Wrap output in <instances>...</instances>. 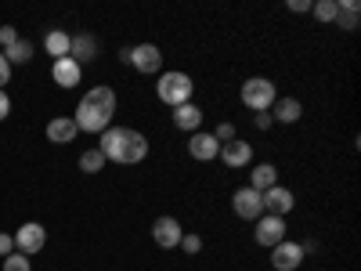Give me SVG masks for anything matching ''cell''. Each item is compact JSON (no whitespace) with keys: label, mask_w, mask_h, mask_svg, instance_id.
I'll return each mask as SVG.
<instances>
[{"label":"cell","mask_w":361,"mask_h":271,"mask_svg":"<svg viewBox=\"0 0 361 271\" xmlns=\"http://www.w3.org/2000/svg\"><path fill=\"white\" fill-rule=\"evenodd\" d=\"M51 80H54L58 87H80V80H83V66L73 62V58H58V62L51 66Z\"/></svg>","instance_id":"obj_14"},{"label":"cell","mask_w":361,"mask_h":271,"mask_svg":"<svg viewBox=\"0 0 361 271\" xmlns=\"http://www.w3.org/2000/svg\"><path fill=\"white\" fill-rule=\"evenodd\" d=\"M8 80H11V66H8V58L0 54V90L8 87Z\"/></svg>","instance_id":"obj_32"},{"label":"cell","mask_w":361,"mask_h":271,"mask_svg":"<svg viewBox=\"0 0 361 271\" xmlns=\"http://www.w3.org/2000/svg\"><path fill=\"white\" fill-rule=\"evenodd\" d=\"M304 116V105H300V98H279L275 105H271V119L275 124H296V119Z\"/></svg>","instance_id":"obj_19"},{"label":"cell","mask_w":361,"mask_h":271,"mask_svg":"<svg viewBox=\"0 0 361 271\" xmlns=\"http://www.w3.org/2000/svg\"><path fill=\"white\" fill-rule=\"evenodd\" d=\"M44 246H47V231H44V224L25 221V224L15 231V250H18V253L33 257V253H40Z\"/></svg>","instance_id":"obj_10"},{"label":"cell","mask_w":361,"mask_h":271,"mask_svg":"<svg viewBox=\"0 0 361 271\" xmlns=\"http://www.w3.org/2000/svg\"><path fill=\"white\" fill-rule=\"evenodd\" d=\"M180 235H185V228H180L177 217L163 214V217L152 221V243H156L159 250H177V246H180Z\"/></svg>","instance_id":"obj_9"},{"label":"cell","mask_w":361,"mask_h":271,"mask_svg":"<svg viewBox=\"0 0 361 271\" xmlns=\"http://www.w3.org/2000/svg\"><path fill=\"white\" fill-rule=\"evenodd\" d=\"M76 124H73V116H54L51 124H47V141L51 145H73L76 141Z\"/></svg>","instance_id":"obj_15"},{"label":"cell","mask_w":361,"mask_h":271,"mask_svg":"<svg viewBox=\"0 0 361 271\" xmlns=\"http://www.w3.org/2000/svg\"><path fill=\"white\" fill-rule=\"evenodd\" d=\"M33 44H29V40H18V44H11L8 51H0V54H4L8 58V66H25V62H33Z\"/></svg>","instance_id":"obj_22"},{"label":"cell","mask_w":361,"mask_h":271,"mask_svg":"<svg viewBox=\"0 0 361 271\" xmlns=\"http://www.w3.org/2000/svg\"><path fill=\"white\" fill-rule=\"evenodd\" d=\"M11 116V98H8V90H0V124Z\"/></svg>","instance_id":"obj_31"},{"label":"cell","mask_w":361,"mask_h":271,"mask_svg":"<svg viewBox=\"0 0 361 271\" xmlns=\"http://www.w3.org/2000/svg\"><path fill=\"white\" fill-rule=\"evenodd\" d=\"M98 152L105 156V163H123L134 167L148 156V138L134 127H109L105 134H98Z\"/></svg>","instance_id":"obj_2"},{"label":"cell","mask_w":361,"mask_h":271,"mask_svg":"<svg viewBox=\"0 0 361 271\" xmlns=\"http://www.w3.org/2000/svg\"><path fill=\"white\" fill-rule=\"evenodd\" d=\"M231 210H235V217H243V221H260L264 217V199H260V192L243 185L231 195Z\"/></svg>","instance_id":"obj_8"},{"label":"cell","mask_w":361,"mask_h":271,"mask_svg":"<svg viewBox=\"0 0 361 271\" xmlns=\"http://www.w3.org/2000/svg\"><path fill=\"white\" fill-rule=\"evenodd\" d=\"M289 11H296V15L311 11V0H289Z\"/></svg>","instance_id":"obj_33"},{"label":"cell","mask_w":361,"mask_h":271,"mask_svg":"<svg viewBox=\"0 0 361 271\" xmlns=\"http://www.w3.org/2000/svg\"><path fill=\"white\" fill-rule=\"evenodd\" d=\"M304 260H307L304 243H293V239H286V243L271 246V267H275V271H296Z\"/></svg>","instance_id":"obj_7"},{"label":"cell","mask_w":361,"mask_h":271,"mask_svg":"<svg viewBox=\"0 0 361 271\" xmlns=\"http://www.w3.org/2000/svg\"><path fill=\"white\" fill-rule=\"evenodd\" d=\"M11 253H15V235L0 231V257H11Z\"/></svg>","instance_id":"obj_29"},{"label":"cell","mask_w":361,"mask_h":271,"mask_svg":"<svg viewBox=\"0 0 361 271\" xmlns=\"http://www.w3.org/2000/svg\"><path fill=\"white\" fill-rule=\"evenodd\" d=\"M209 134H214L221 145H228V141H235L238 138V131H235V124H228V119H224V124H217V131H209Z\"/></svg>","instance_id":"obj_26"},{"label":"cell","mask_w":361,"mask_h":271,"mask_svg":"<svg viewBox=\"0 0 361 271\" xmlns=\"http://www.w3.org/2000/svg\"><path fill=\"white\" fill-rule=\"evenodd\" d=\"M336 4H340L336 25L343 29V33H354V29H357V18H361V4H357V0H336Z\"/></svg>","instance_id":"obj_21"},{"label":"cell","mask_w":361,"mask_h":271,"mask_svg":"<svg viewBox=\"0 0 361 271\" xmlns=\"http://www.w3.org/2000/svg\"><path fill=\"white\" fill-rule=\"evenodd\" d=\"M69 44H73V37L66 33V29H47V37H44V47H47V54L54 58H69Z\"/></svg>","instance_id":"obj_20"},{"label":"cell","mask_w":361,"mask_h":271,"mask_svg":"<svg viewBox=\"0 0 361 271\" xmlns=\"http://www.w3.org/2000/svg\"><path fill=\"white\" fill-rule=\"evenodd\" d=\"M105 170V156L94 148H87V152H80V174H102Z\"/></svg>","instance_id":"obj_23"},{"label":"cell","mask_w":361,"mask_h":271,"mask_svg":"<svg viewBox=\"0 0 361 271\" xmlns=\"http://www.w3.org/2000/svg\"><path fill=\"white\" fill-rule=\"evenodd\" d=\"M180 250H185V253H192V257H195V253L202 250V239H199L195 231H185V235H180Z\"/></svg>","instance_id":"obj_27"},{"label":"cell","mask_w":361,"mask_h":271,"mask_svg":"<svg viewBox=\"0 0 361 271\" xmlns=\"http://www.w3.org/2000/svg\"><path fill=\"white\" fill-rule=\"evenodd\" d=\"M311 15H314L318 22H336L340 4H336V0H314V4H311Z\"/></svg>","instance_id":"obj_24"},{"label":"cell","mask_w":361,"mask_h":271,"mask_svg":"<svg viewBox=\"0 0 361 271\" xmlns=\"http://www.w3.org/2000/svg\"><path fill=\"white\" fill-rule=\"evenodd\" d=\"M69 58H73V62H80V66L94 62V58H98V40L90 37V33H76L73 44H69Z\"/></svg>","instance_id":"obj_17"},{"label":"cell","mask_w":361,"mask_h":271,"mask_svg":"<svg viewBox=\"0 0 361 271\" xmlns=\"http://www.w3.org/2000/svg\"><path fill=\"white\" fill-rule=\"evenodd\" d=\"M217 159H224V167H231V170H243V167H250V159H253V145L243 141V138H235V141L221 145V156H217Z\"/></svg>","instance_id":"obj_13"},{"label":"cell","mask_w":361,"mask_h":271,"mask_svg":"<svg viewBox=\"0 0 361 271\" xmlns=\"http://www.w3.org/2000/svg\"><path fill=\"white\" fill-rule=\"evenodd\" d=\"M112 116H116V90L109 83H98V87H90L87 95L80 98L73 124L83 134H105L112 127Z\"/></svg>","instance_id":"obj_1"},{"label":"cell","mask_w":361,"mask_h":271,"mask_svg":"<svg viewBox=\"0 0 361 271\" xmlns=\"http://www.w3.org/2000/svg\"><path fill=\"white\" fill-rule=\"evenodd\" d=\"M4 271H33V260H29L25 253H11V257H4Z\"/></svg>","instance_id":"obj_25"},{"label":"cell","mask_w":361,"mask_h":271,"mask_svg":"<svg viewBox=\"0 0 361 271\" xmlns=\"http://www.w3.org/2000/svg\"><path fill=\"white\" fill-rule=\"evenodd\" d=\"M253 124H257V131H271V127H275V119H271V112H257Z\"/></svg>","instance_id":"obj_30"},{"label":"cell","mask_w":361,"mask_h":271,"mask_svg":"<svg viewBox=\"0 0 361 271\" xmlns=\"http://www.w3.org/2000/svg\"><path fill=\"white\" fill-rule=\"evenodd\" d=\"M156 98L166 105V109H177V105H188L195 98V80L185 73V69H166L156 76Z\"/></svg>","instance_id":"obj_3"},{"label":"cell","mask_w":361,"mask_h":271,"mask_svg":"<svg viewBox=\"0 0 361 271\" xmlns=\"http://www.w3.org/2000/svg\"><path fill=\"white\" fill-rule=\"evenodd\" d=\"M173 127H177V131H185V134H195V131L202 127V109H199L195 102L177 105V109H173Z\"/></svg>","instance_id":"obj_16"},{"label":"cell","mask_w":361,"mask_h":271,"mask_svg":"<svg viewBox=\"0 0 361 271\" xmlns=\"http://www.w3.org/2000/svg\"><path fill=\"white\" fill-rule=\"evenodd\" d=\"M188 156L199 159V163H214V159L221 156V141L209 134V131H195V134L188 138Z\"/></svg>","instance_id":"obj_12"},{"label":"cell","mask_w":361,"mask_h":271,"mask_svg":"<svg viewBox=\"0 0 361 271\" xmlns=\"http://www.w3.org/2000/svg\"><path fill=\"white\" fill-rule=\"evenodd\" d=\"M22 37H18V29L15 25H0V51H8L11 44H18Z\"/></svg>","instance_id":"obj_28"},{"label":"cell","mask_w":361,"mask_h":271,"mask_svg":"<svg viewBox=\"0 0 361 271\" xmlns=\"http://www.w3.org/2000/svg\"><path fill=\"white\" fill-rule=\"evenodd\" d=\"M163 51L156 47V44H137V47H130V54H127V66H134L137 73H145V76H159L163 73Z\"/></svg>","instance_id":"obj_5"},{"label":"cell","mask_w":361,"mask_h":271,"mask_svg":"<svg viewBox=\"0 0 361 271\" xmlns=\"http://www.w3.org/2000/svg\"><path fill=\"white\" fill-rule=\"evenodd\" d=\"M238 102H243L250 112H271V105L279 102V87L267 76H250L243 87H238Z\"/></svg>","instance_id":"obj_4"},{"label":"cell","mask_w":361,"mask_h":271,"mask_svg":"<svg viewBox=\"0 0 361 271\" xmlns=\"http://www.w3.org/2000/svg\"><path fill=\"white\" fill-rule=\"evenodd\" d=\"M260 199H264V214H275V217H289L293 206H296V195L286 185H275V188L260 192Z\"/></svg>","instance_id":"obj_11"},{"label":"cell","mask_w":361,"mask_h":271,"mask_svg":"<svg viewBox=\"0 0 361 271\" xmlns=\"http://www.w3.org/2000/svg\"><path fill=\"white\" fill-rule=\"evenodd\" d=\"M289 228H286V217H275V214H264L260 221H253V239H257V243L260 246H279V243H286V235Z\"/></svg>","instance_id":"obj_6"},{"label":"cell","mask_w":361,"mask_h":271,"mask_svg":"<svg viewBox=\"0 0 361 271\" xmlns=\"http://www.w3.org/2000/svg\"><path fill=\"white\" fill-rule=\"evenodd\" d=\"M275 185H282V181H279V167L275 163H257L253 174H250V188L253 192H267Z\"/></svg>","instance_id":"obj_18"}]
</instances>
